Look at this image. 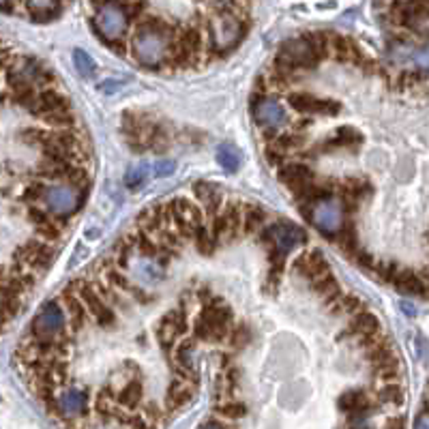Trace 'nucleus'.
<instances>
[{
  "label": "nucleus",
  "mask_w": 429,
  "mask_h": 429,
  "mask_svg": "<svg viewBox=\"0 0 429 429\" xmlns=\"http://www.w3.org/2000/svg\"><path fill=\"white\" fill-rule=\"evenodd\" d=\"M148 174H150V165L148 163H140V165H133L127 170L125 174V185L129 189H142V185L148 180Z\"/></svg>",
  "instance_id": "obj_45"
},
{
  "label": "nucleus",
  "mask_w": 429,
  "mask_h": 429,
  "mask_svg": "<svg viewBox=\"0 0 429 429\" xmlns=\"http://www.w3.org/2000/svg\"><path fill=\"white\" fill-rule=\"evenodd\" d=\"M212 14L206 16L208 33V63L234 52L249 33V20H241L230 11V3L206 5Z\"/></svg>",
  "instance_id": "obj_1"
},
{
  "label": "nucleus",
  "mask_w": 429,
  "mask_h": 429,
  "mask_svg": "<svg viewBox=\"0 0 429 429\" xmlns=\"http://www.w3.org/2000/svg\"><path fill=\"white\" fill-rule=\"evenodd\" d=\"M197 301H200L202 305H208V303H212V301H214V294H212V290H210L208 286H202V288L197 290Z\"/></svg>",
  "instance_id": "obj_56"
},
{
  "label": "nucleus",
  "mask_w": 429,
  "mask_h": 429,
  "mask_svg": "<svg viewBox=\"0 0 429 429\" xmlns=\"http://www.w3.org/2000/svg\"><path fill=\"white\" fill-rule=\"evenodd\" d=\"M54 258H56V247L41 239H31L14 252V260L29 267L39 277H43V273L52 267Z\"/></svg>",
  "instance_id": "obj_11"
},
{
  "label": "nucleus",
  "mask_w": 429,
  "mask_h": 429,
  "mask_svg": "<svg viewBox=\"0 0 429 429\" xmlns=\"http://www.w3.org/2000/svg\"><path fill=\"white\" fill-rule=\"evenodd\" d=\"M195 391H197V384L187 382V380H180V378L174 376L172 382L167 384V391H165V397H163V408H165L170 414L182 410L187 403L193 401Z\"/></svg>",
  "instance_id": "obj_22"
},
{
  "label": "nucleus",
  "mask_w": 429,
  "mask_h": 429,
  "mask_svg": "<svg viewBox=\"0 0 429 429\" xmlns=\"http://www.w3.org/2000/svg\"><path fill=\"white\" fill-rule=\"evenodd\" d=\"M393 286L397 292L408 294V296H423V299L429 296V279H425V275H420L412 269H405V267H401Z\"/></svg>",
  "instance_id": "obj_23"
},
{
  "label": "nucleus",
  "mask_w": 429,
  "mask_h": 429,
  "mask_svg": "<svg viewBox=\"0 0 429 429\" xmlns=\"http://www.w3.org/2000/svg\"><path fill=\"white\" fill-rule=\"evenodd\" d=\"M260 245L267 249V254H279L284 258H288L294 249L303 247L309 243L307 232L290 222H277L273 226H267L260 234H258Z\"/></svg>",
  "instance_id": "obj_5"
},
{
  "label": "nucleus",
  "mask_w": 429,
  "mask_h": 429,
  "mask_svg": "<svg viewBox=\"0 0 429 429\" xmlns=\"http://www.w3.org/2000/svg\"><path fill=\"white\" fill-rule=\"evenodd\" d=\"M193 245H195V252L200 254V256H212L214 252H217V241L212 239V234H210V230H208V224H202L200 228H197V232H195V237H193Z\"/></svg>",
  "instance_id": "obj_41"
},
{
  "label": "nucleus",
  "mask_w": 429,
  "mask_h": 429,
  "mask_svg": "<svg viewBox=\"0 0 429 429\" xmlns=\"http://www.w3.org/2000/svg\"><path fill=\"white\" fill-rule=\"evenodd\" d=\"M307 395H309V386L305 382H290L279 391V403L284 408L296 410L305 403Z\"/></svg>",
  "instance_id": "obj_34"
},
{
  "label": "nucleus",
  "mask_w": 429,
  "mask_h": 429,
  "mask_svg": "<svg viewBox=\"0 0 429 429\" xmlns=\"http://www.w3.org/2000/svg\"><path fill=\"white\" fill-rule=\"evenodd\" d=\"M427 403H429V384H427Z\"/></svg>",
  "instance_id": "obj_62"
},
{
  "label": "nucleus",
  "mask_w": 429,
  "mask_h": 429,
  "mask_svg": "<svg viewBox=\"0 0 429 429\" xmlns=\"http://www.w3.org/2000/svg\"><path fill=\"white\" fill-rule=\"evenodd\" d=\"M356 41L348 35H341V33H333V39H331V58L335 63H350L352 65V56H354V50H356Z\"/></svg>",
  "instance_id": "obj_32"
},
{
  "label": "nucleus",
  "mask_w": 429,
  "mask_h": 429,
  "mask_svg": "<svg viewBox=\"0 0 429 429\" xmlns=\"http://www.w3.org/2000/svg\"><path fill=\"white\" fill-rule=\"evenodd\" d=\"M61 305L65 307L67 322H69V331H71L73 335H80V333L88 326V322H93V316L88 314V309H86V305L82 303V299H80L73 290H69L67 286H65V290L61 292Z\"/></svg>",
  "instance_id": "obj_17"
},
{
  "label": "nucleus",
  "mask_w": 429,
  "mask_h": 429,
  "mask_svg": "<svg viewBox=\"0 0 429 429\" xmlns=\"http://www.w3.org/2000/svg\"><path fill=\"white\" fill-rule=\"evenodd\" d=\"M174 167H176V163H174L172 159H163V161H157V163L153 165L155 176H170V174L174 172Z\"/></svg>",
  "instance_id": "obj_55"
},
{
  "label": "nucleus",
  "mask_w": 429,
  "mask_h": 429,
  "mask_svg": "<svg viewBox=\"0 0 429 429\" xmlns=\"http://www.w3.org/2000/svg\"><path fill=\"white\" fill-rule=\"evenodd\" d=\"M91 7L95 9V16L91 20L93 29L103 43H112V41L131 37L133 24H131L123 3H93Z\"/></svg>",
  "instance_id": "obj_4"
},
{
  "label": "nucleus",
  "mask_w": 429,
  "mask_h": 429,
  "mask_svg": "<svg viewBox=\"0 0 429 429\" xmlns=\"http://www.w3.org/2000/svg\"><path fill=\"white\" fill-rule=\"evenodd\" d=\"M311 288H314V292L326 303V305H331L335 299H339L343 292H341V286H339V281H337V277L333 275V271L331 273H326V275H322L320 279H316L314 284H311Z\"/></svg>",
  "instance_id": "obj_35"
},
{
  "label": "nucleus",
  "mask_w": 429,
  "mask_h": 429,
  "mask_svg": "<svg viewBox=\"0 0 429 429\" xmlns=\"http://www.w3.org/2000/svg\"><path fill=\"white\" fill-rule=\"evenodd\" d=\"M232 329H234L232 307L219 296H214V301L208 305H202V309L193 320V335L200 341H224L230 337Z\"/></svg>",
  "instance_id": "obj_2"
},
{
  "label": "nucleus",
  "mask_w": 429,
  "mask_h": 429,
  "mask_svg": "<svg viewBox=\"0 0 429 429\" xmlns=\"http://www.w3.org/2000/svg\"><path fill=\"white\" fill-rule=\"evenodd\" d=\"M193 193L197 197V204L204 208V214L206 219H212L217 217V214L224 210L226 202H224V193L217 185L212 182H204V180H197L193 182Z\"/></svg>",
  "instance_id": "obj_21"
},
{
  "label": "nucleus",
  "mask_w": 429,
  "mask_h": 429,
  "mask_svg": "<svg viewBox=\"0 0 429 429\" xmlns=\"http://www.w3.org/2000/svg\"><path fill=\"white\" fill-rule=\"evenodd\" d=\"M48 138H50V129L48 127H26V129L20 131V140L26 146L39 148V150L48 144Z\"/></svg>",
  "instance_id": "obj_43"
},
{
  "label": "nucleus",
  "mask_w": 429,
  "mask_h": 429,
  "mask_svg": "<svg viewBox=\"0 0 429 429\" xmlns=\"http://www.w3.org/2000/svg\"><path fill=\"white\" fill-rule=\"evenodd\" d=\"M331 316H356L361 311H365V303L363 299H358L356 294H350V292H343L339 299H335L331 305H326Z\"/></svg>",
  "instance_id": "obj_33"
},
{
  "label": "nucleus",
  "mask_w": 429,
  "mask_h": 429,
  "mask_svg": "<svg viewBox=\"0 0 429 429\" xmlns=\"http://www.w3.org/2000/svg\"><path fill=\"white\" fill-rule=\"evenodd\" d=\"M386 429H405V423H403L401 416H395V418H391L386 423Z\"/></svg>",
  "instance_id": "obj_58"
},
{
  "label": "nucleus",
  "mask_w": 429,
  "mask_h": 429,
  "mask_svg": "<svg viewBox=\"0 0 429 429\" xmlns=\"http://www.w3.org/2000/svg\"><path fill=\"white\" fill-rule=\"evenodd\" d=\"M303 37L309 41V46L314 48V52H316V56L320 61L331 58V39H333V33H329V31H309Z\"/></svg>",
  "instance_id": "obj_37"
},
{
  "label": "nucleus",
  "mask_w": 429,
  "mask_h": 429,
  "mask_svg": "<svg viewBox=\"0 0 429 429\" xmlns=\"http://www.w3.org/2000/svg\"><path fill=\"white\" fill-rule=\"evenodd\" d=\"M71 110V101L65 93H61L58 88H46L37 95L35 105L31 108V114L37 116L39 120L58 112H69Z\"/></svg>",
  "instance_id": "obj_20"
},
{
  "label": "nucleus",
  "mask_w": 429,
  "mask_h": 429,
  "mask_svg": "<svg viewBox=\"0 0 429 429\" xmlns=\"http://www.w3.org/2000/svg\"><path fill=\"white\" fill-rule=\"evenodd\" d=\"M167 226L170 224H167V217H165V200H163V202H155L153 206H146L144 210H140L133 228H138V230L146 232L148 237L157 239Z\"/></svg>",
  "instance_id": "obj_19"
},
{
  "label": "nucleus",
  "mask_w": 429,
  "mask_h": 429,
  "mask_svg": "<svg viewBox=\"0 0 429 429\" xmlns=\"http://www.w3.org/2000/svg\"><path fill=\"white\" fill-rule=\"evenodd\" d=\"M352 262L356 264V267H361L363 271H369V273H373V269H376V264H378V260H376V256H371L367 249H358L356 252V256L352 258Z\"/></svg>",
  "instance_id": "obj_53"
},
{
  "label": "nucleus",
  "mask_w": 429,
  "mask_h": 429,
  "mask_svg": "<svg viewBox=\"0 0 429 429\" xmlns=\"http://www.w3.org/2000/svg\"><path fill=\"white\" fill-rule=\"evenodd\" d=\"M333 243L337 245V249L346 256V258H354L356 252L361 249V241H358V230L354 226V222H346L343 228L339 230V234L333 239Z\"/></svg>",
  "instance_id": "obj_29"
},
{
  "label": "nucleus",
  "mask_w": 429,
  "mask_h": 429,
  "mask_svg": "<svg viewBox=\"0 0 429 429\" xmlns=\"http://www.w3.org/2000/svg\"><path fill=\"white\" fill-rule=\"evenodd\" d=\"M163 318L178 331V335L182 337V335H187L189 333V322H187V314H185V309L182 307H174V309H170V311H165L163 314Z\"/></svg>",
  "instance_id": "obj_49"
},
{
  "label": "nucleus",
  "mask_w": 429,
  "mask_h": 429,
  "mask_svg": "<svg viewBox=\"0 0 429 429\" xmlns=\"http://www.w3.org/2000/svg\"><path fill=\"white\" fill-rule=\"evenodd\" d=\"M382 333V326H380V320L376 318V314L371 311H361L356 314L354 318H350V324H348V331L343 335H339V341L343 337H354L356 341L358 339H365V337H371V335H378Z\"/></svg>",
  "instance_id": "obj_24"
},
{
  "label": "nucleus",
  "mask_w": 429,
  "mask_h": 429,
  "mask_svg": "<svg viewBox=\"0 0 429 429\" xmlns=\"http://www.w3.org/2000/svg\"><path fill=\"white\" fill-rule=\"evenodd\" d=\"M271 146H275L277 150H281L284 155H299L305 146V135L301 133H294V131H279L275 135L273 142H269Z\"/></svg>",
  "instance_id": "obj_36"
},
{
  "label": "nucleus",
  "mask_w": 429,
  "mask_h": 429,
  "mask_svg": "<svg viewBox=\"0 0 429 429\" xmlns=\"http://www.w3.org/2000/svg\"><path fill=\"white\" fill-rule=\"evenodd\" d=\"M46 189H48V182L33 178V180H29V182L22 187V191H20V200H22L26 206H37V204L41 206L43 195H46Z\"/></svg>",
  "instance_id": "obj_39"
},
{
  "label": "nucleus",
  "mask_w": 429,
  "mask_h": 429,
  "mask_svg": "<svg viewBox=\"0 0 429 429\" xmlns=\"http://www.w3.org/2000/svg\"><path fill=\"white\" fill-rule=\"evenodd\" d=\"M341 429H371L367 423H348L346 427H341Z\"/></svg>",
  "instance_id": "obj_60"
},
{
  "label": "nucleus",
  "mask_w": 429,
  "mask_h": 429,
  "mask_svg": "<svg viewBox=\"0 0 429 429\" xmlns=\"http://www.w3.org/2000/svg\"><path fill=\"white\" fill-rule=\"evenodd\" d=\"M67 331H69L67 314H65V307L61 305V301H56V299H50L41 305V309L33 318L31 329H29V333L41 341H52Z\"/></svg>",
  "instance_id": "obj_8"
},
{
  "label": "nucleus",
  "mask_w": 429,
  "mask_h": 429,
  "mask_svg": "<svg viewBox=\"0 0 429 429\" xmlns=\"http://www.w3.org/2000/svg\"><path fill=\"white\" fill-rule=\"evenodd\" d=\"M277 56H281L288 65H292L294 69H299L301 73H307V71H316L320 67V58L316 56L314 48L309 46V41L301 35V37H294V39H288L279 46V52Z\"/></svg>",
  "instance_id": "obj_13"
},
{
  "label": "nucleus",
  "mask_w": 429,
  "mask_h": 429,
  "mask_svg": "<svg viewBox=\"0 0 429 429\" xmlns=\"http://www.w3.org/2000/svg\"><path fill=\"white\" fill-rule=\"evenodd\" d=\"M292 271H294L299 277H303V279H307L309 284H314V281L320 279L322 275L331 273V264H329V260L322 256L320 249H309V252L299 254V256L292 260Z\"/></svg>",
  "instance_id": "obj_16"
},
{
  "label": "nucleus",
  "mask_w": 429,
  "mask_h": 429,
  "mask_svg": "<svg viewBox=\"0 0 429 429\" xmlns=\"http://www.w3.org/2000/svg\"><path fill=\"white\" fill-rule=\"evenodd\" d=\"M41 123L52 129V131H71V129H78V118L76 114L69 110V112H58V114H52V116H46L41 118Z\"/></svg>",
  "instance_id": "obj_40"
},
{
  "label": "nucleus",
  "mask_w": 429,
  "mask_h": 429,
  "mask_svg": "<svg viewBox=\"0 0 429 429\" xmlns=\"http://www.w3.org/2000/svg\"><path fill=\"white\" fill-rule=\"evenodd\" d=\"M363 144V133L356 131L354 127H339L335 129V133L320 144L322 150H337V148H356Z\"/></svg>",
  "instance_id": "obj_27"
},
{
  "label": "nucleus",
  "mask_w": 429,
  "mask_h": 429,
  "mask_svg": "<svg viewBox=\"0 0 429 429\" xmlns=\"http://www.w3.org/2000/svg\"><path fill=\"white\" fill-rule=\"evenodd\" d=\"M378 401L386 403V405H401L403 403V388L397 384H384L378 391Z\"/></svg>",
  "instance_id": "obj_48"
},
{
  "label": "nucleus",
  "mask_w": 429,
  "mask_h": 429,
  "mask_svg": "<svg viewBox=\"0 0 429 429\" xmlns=\"http://www.w3.org/2000/svg\"><path fill=\"white\" fill-rule=\"evenodd\" d=\"M127 237H129L135 254H140L148 262H157V258H159V243L153 237H148L146 232H142L138 228H133L131 232H127Z\"/></svg>",
  "instance_id": "obj_30"
},
{
  "label": "nucleus",
  "mask_w": 429,
  "mask_h": 429,
  "mask_svg": "<svg viewBox=\"0 0 429 429\" xmlns=\"http://www.w3.org/2000/svg\"><path fill=\"white\" fill-rule=\"evenodd\" d=\"M116 401L123 410L138 412L144 405V378H133L116 388Z\"/></svg>",
  "instance_id": "obj_25"
},
{
  "label": "nucleus",
  "mask_w": 429,
  "mask_h": 429,
  "mask_svg": "<svg viewBox=\"0 0 429 429\" xmlns=\"http://www.w3.org/2000/svg\"><path fill=\"white\" fill-rule=\"evenodd\" d=\"M174 37L153 33V31H133L131 33V56L133 61L148 71H165Z\"/></svg>",
  "instance_id": "obj_3"
},
{
  "label": "nucleus",
  "mask_w": 429,
  "mask_h": 429,
  "mask_svg": "<svg viewBox=\"0 0 429 429\" xmlns=\"http://www.w3.org/2000/svg\"><path fill=\"white\" fill-rule=\"evenodd\" d=\"M425 82V76H423V71H418V69H405V71H401L399 73V78H397V84L401 86V88H412V86H416V84H423Z\"/></svg>",
  "instance_id": "obj_52"
},
{
  "label": "nucleus",
  "mask_w": 429,
  "mask_h": 429,
  "mask_svg": "<svg viewBox=\"0 0 429 429\" xmlns=\"http://www.w3.org/2000/svg\"><path fill=\"white\" fill-rule=\"evenodd\" d=\"M252 118L254 123L260 127L262 135L267 138V144L275 140V135L279 133V129L284 125L290 123L288 110L281 101H277L275 97H256L252 95Z\"/></svg>",
  "instance_id": "obj_7"
},
{
  "label": "nucleus",
  "mask_w": 429,
  "mask_h": 429,
  "mask_svg": "<svg viewBox=\"0 0 429 429\" xmlns=\"http://www.w3.org/2000/svg\"><path fill=\"white\" fill-rule=\"evenodd\" d=\"M267 219L269 214L260 204L254 202H245V224H243V234L247 237H256L267 228Z\"/></svg>",
  "instance_id": "obj_31"
},
{
  "label": "nucleus",
  "mask_w": 429,
  "mask_h": 429,
  "mask_svg": "<svg viewBox=\"0 0 429 429\" xmlns=\"http://www.w3.org/2000/svg\"><path fill=\"white\" fill-rule=\"evenodd\" d=\"M24 5V11L29 14V18L33 22H39V24H46V22H52L61 16V11L65 9L63 3H56V0H48V3H22Z\"/></svg>",
  "instance_id": "obj_28"
},
{
  "label": "nucleus",
  "mask_w": 429,
  "mask_h": 429,
  "mask_svg": "<svg viewBox=\"0 0 429 429\" xmlns=\"http://www.w3.org/2000/svg\"><path fill=\"white\" fill-rule=\"evenodd\" d=\"M401 309H403V314H408V316H414V314H416V309H414L410 303H401Z\"/></svg>",
  "instance_id": "obj_61"
},
{
  "label": "nucleus",
  "mask_w": 429,
  "mask_h": 429,
  "mask_svg": "<svg viewBox=\"0 0 429 429\" xmlns=\"http://www.w3.org/2000/svg\"><path fill=\"white\" fill-rule=\"evenodd\" d=\"M371 182L365 180V178H358V176H350V178H343L337 182V195H339V202H354L361 206L363 200H367L371 195Z\"/></svg>",
  "instance_id": "obj_26"
},
{
  "label": "nucleus",
  "mask_w": 429,
  "mask_h": 429,
  "mask_svg": "<svg viewBox=\"0 0 429 429\" xmlns=\"http://www.w3.org/2000/svg\"><path fill=\"white\" fill-rule=\"evenodd\" d=\"M202 429H228V427H224V425H222L219 420H208V423H206V425H204Z\"/></svg>",
  "instance_id": "obj_59"
},
{
  "label": "nucleus",
  "mask_w": 429,
  "mask_h": 429,
  "mask_svg": "<svg viewBox=\"0 0 429 429\" xmlns=\"http://www.w3.org/2000/svg\"><path fill=\"white\" fill-rule=\"evenodd\" d=\"M88 401H91V393L88 388H78V386H67L63 388L56 399H52L46 408L52 416L65 420H73V418H82L88 416Z\"/></svg>",
  "instance_id": "obj_10"
},
{
  "label": "nucleus",
  "mask_w": 429,
  "mask_h": 429,
  "mask_svg": "<svg viewBox=\"0 0 429 429\" xmlns=\"http://www.w3.org/2000/svg\"><path fill=\"white\" fill-rule=\"evenodd\" d=\"M264 157H267V163H269L271 167H284V165L288 163V155H284L281 150H277V148L271 146V144H267Z\"/></svg>",
  "instance_id": "obj_54"
},
{
  "label": "nucleus",
  "mask_w": 429,
  "mask_h": 429,
  "mask_svg": "<svg viewBox=\"0 0 429 429\" xmlns=\"http://www.w3.org/2000/svg\"><path fill=\"white\" fill-rule=\"evenodd\" d=\"M67 288L73 290V292L82 299V303L86 305L88 314L93 316V322H95L99 329H103V331H114V329H116V324H118V314L101 299V294L97 292L95 284H93L88 277H76V279H71V281L67 284Z\"/></svg>",
  "instance_id": "obj_6"
},
{
  "label": "nucleus",
  "mask_w": 429,
  "mask_h": 429,
  "mask_svg": "<svg viewBox=\"0 0 429 429\" xmlns=\"http://www.w3.org/2000/svg\"><path fill=\"white\" fill-rule=\"evenodd\" d=\"M84 200L86 197L71 185H48L41 204H43V208H48L54 214L56 219L67 222L82 208Z\"/></svg>",
  "instance_id": "obj_9"
},
{
  "label": "nucleus",
  "mask_w": 429,
  "mask_h": 429,
  "mask_svg": "<svg viewBox=\"0 0 429 429\" xmlns=\"http://www.w3.org/2000/svg\"><path fill=\"white\" fill-rule=\"evenodd\" d=\"M414 429H429V412H420L414 420Z\"/></svg>",
  "instance_id": "obj_57"
},
{
  "label": "nucleus",
  "mask_w": 429,
  "mask_h": 429,
  "mask_svg": "<svg viewBox=\"0 0 429 429\" xmlns=\"http://www.w3.org/2000/svg\"><path fill=\"white\" fill-rule=\"evenodd\" d=\"M337 408L346 414L348 423H367V416L373 412V401L365 388H350L339 395Z\"/></svg>",
  "instance_id": "obj_15"
},
{
  "label": "nucleus",
  "mask_w": 429,
  "mask_h": 429,
  "mask_svg": "<svg viewBox=\"0 0 429 429\" xmlns=\"http://www.w3.org/2000/svg\"><path fill=\"white\" fill-rule=\"evenodd\" d=\"M307 219L329 241H333L339 234V230L343 228V224H346L343 222V212L339 208V202H335V200H326V202H320L314 208H309Z\"/></svg>",
  "instance_id": "obj_12"
},
{
  "label": "nucleus",
  "mask_w": 429,
  "mask_h": 429,
  "mask_svg": "<svg viewBox=\"0 0 429 429\" xmlns=\"http://www.w3.org/2000/svg\"><path fill=\"white\" fill-rule=\"evenodd\" d=\"M277 178L279 182H284L288 187V191L294 195L301 189H305L307 185L316 182V172L311 170L309 163L303 161H288L284 167L277 170Z\"/></svg>",
  "instance_id": "obj_18"
},
{
  "label": "nucleus",
  "mask_w": 429,
  "mask_h": 429,
  "mask_svg": "<svg viewBox=\"0 0 429 429\" xmlns=\"http://www.w3.org/2000/svg\"><path fill=\"white\" fill-rule=\"evenodd\" d=\"M22 307H24V299H16V296L3 294V322H5V326L11 320L18 318V314L22 311Z\"/></svg>",
  "instance_id": "obj_51"
},
{
  "label": "nucleus",
  "mask_w": 429,
  "mask_h": 429,
  "mask_svg": "<svg viewBox=\"0 0 429 429\" xmlns=\"http://www.w3.org/2000/svg\"><path fill=\"white\" fill-rule=\"evenodd\" d=\"M26 219H29V224H31L33 228H39V226L52 222L54 214H52L48 208H43V206L37 204V206H26Z\"/></svg>",
  "instance_id": "obj_50"
},
{
  "label": "nucleus",
  "mask_w": 429,
  "mask_h": 429,
  "mask_svg": "<svg viewBox=\"0 0 429 429\" xmlns=\"http://www.w3.org/2000/svg\"><path fill=\"white\" fill-rule=\"evenodd\" d=\"M288 105L303 116H337L341 112L339 101L324 99L305 91H292L288 95Z\"/></svg>",
  "instance_id": "obj_14"
},
{
  "label": "nucleus",
  "mask_w": 429,
  "mask_h": 429,
  "mask_svg": "<svg viewBox=\"0 0 429 429\" xmlns=\"http://www.w3.org/2000/svg\"><path fill=\"white\" fill-rule=\"evenodd\" d=\"M217 163L226 172H237L241 165V150L232 142H224L217 146Z\"/></svg>",
  "instance_id": "obj_38"
},
{
  "label": "nucleus",
  "mask_w": 429,
  "mask_h": 429,
  "mask_svg": "<svg viewBox=\"0 0 429 429\" xmlns=\"http://www.w3.org/2000/svg\"><path fill=\"white\" fill-rule=\"evenodd\" d=\"M399 271H401V267H399L397 262H393V260H378V264H376V269H373V275H376L380 281L393 286L395 279H397V275H399Z\"/></svg>",
  "instance_id": "obj_46"
},
{
  "label": "nucleus",
  "mask_w": 429,
  "mask_h": 429,
  "mask_svg": "<svg viewBox=\"0 0 429 429\" xmlns=\"http://www.w3.org/2000/svg\"><path fill=\"white\" fill-rule=\"evenodd\" d=\"M214 412H217L219 416H224V418L237 420V418H243L247 414V405L243 401L230 397V399H222V401L214 403Z\"/></svg>",
  "instance_id": "obj_42"
},
{
  "label": "nucleus",
  "mask_w": 429,
  "mask_h": 429,
  "mask_svg": "<svg viewBox=\"0 0 429 429\" xmlns=\"http://www.w3.org/2000/svg\"><path fill=\"white\" fill-rule=\"evenodd\" d=\"M73 65H76L78 73H80L84 80L95 78V73H97V63H95V58H93L88 52H84V50H76V52H73Z\"/></svg>",
  "instance_id": "obj_44"
},
{
  "label": "nucleus",
  "mask_w": 429,
  "mask_h": 429,
  "mask_svg": "<svg viewBox=\"0 0 429 429\" xmlns=\"http://www.w3.org/2000/svg\"><path fill=\"white\" fill-rule=\"evenodd\" d=\"M228 341H230V346H232L234 350H243V348H247L249 341H252V329H249V324H245V322L234 324V329H232Z\"/></svg>",
  "instance_id": "obj_47"
}]
</instances>
